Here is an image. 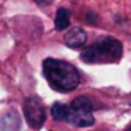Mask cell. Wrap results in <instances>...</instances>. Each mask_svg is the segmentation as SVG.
<instances>
[{"mask_svg": "<svg viewBox=\"0 0 131 131\" xmlns=\"http://www.w3.org/2000/svg\"><path fill=\"white\" fill-rule=\"evenodd\" d=\"M43 73L48 85L61 93L71 91L80 83V75H78L77 68L63 60L47 58L43 61Z\"/></svg>", "mask_w": 131, "mask_h": 131, "instance_id": "cell-1", "label": "cell"}, {"mask_svg": "<svg viewBox=\"0 0 131 131\" xmlns=\"http://www.w3.org/2000/svg\"><path fill=\"white\" fill-rule=\"evenodd\" d=\"M123 55V45L119 40L105 37L90 45L81 53V60L86 63H116Z\"/></svg>", "mask_w": 131, "mask_h": 131, "instance_id": "cell-2", "label": "cell"}, {"mask_svg": "<svg viewBox=\"0 0 131 131\" xmlns=\"http://www.w3.org/2000/svg\"><path fill=\"white\" fill-rule=\"evenodd\" d=\"M67 121L73 126H78V128H88L95 123V118L91 113V101L86 96H77L71 101V105H68Z\"/></svg>", "mask_w": 131, "mask_h": 131, "instance_id": "cell-3", "label": "cell"}, {"mask_svg": "<svg viewBox=\"0 0 131 131\" xmlns=\"http://www.w3.org/2000/svg\"><path fill=\"white\" fill-rule=\"evenodd\" d=\"M23 115L30 128L40 129L45 123V106L37 96H30L23 103Z\"/></svg>", "mask_w": 131, "mask_h": 131, "instance_id": "cell-4", "label": "cell"}, {"mask_svg": "<svg viewBox=\"0 0 131 131\" xmlns=\"http://www.w3.org/2000/svg\"><path fill=\"white\" fill-rule=\"evenodd\" d=\"M86 32L80 27H75L70 32L65 35V45L70 48H81L85 43H86Z\"/></svg>", "mask_w": 131, "mask_h": 131, "instance_id": "cell-5", "label": "cell"}, {"mask_svg": "<svg viewBox=\"0 0 131 131\" xmlns=\"http://www.w3.org/2000/svg\"><path fill=\"white\" fill-rule=\"evenodd\" d=\"M18 128H20V118L17 111H13V110L7 111V115L2 119V131H18Z\"/></svg>", "mask_w": 131, "mask_h": 131, "instance_id": "cell-6", "label": "cell"}, {"mask_svg": "<svg viewBox=\"0 0 131 131\" xmlns=\"http://www.w3.org/2000/svg\"><path fill=\"white\" fill-rule=\"evenodd\" d=\"M68 25H70V12L67 8H58L57 17H55V28L61 32V30L68 28Z\"/></svg>", "mask_w": 131, "mask_h": 131, "instance_id": "cell-7", "label": "cell"}, {"mask_svg": "<svg viewBox=\"0 0 131 131\" xmlns=\"http://www.w3.org/2000/svg\"><path fill=\"white\" fill-rule=\"evenodd\" d=\"M51 116L55 119H63L67 121V116H68V105H63V103H55L51 106Z\"/></svg>", "mask_w": 131, "mask_h": 131, "instance_id": "cell-8", "label": "cell"}, {"mask_svg": "<svg viewBox=\"0 0 131 131\" xmlns=\"http://www.w3.org/2000/svg\"><path fill=\"white\" fill-rule=\"evenodd\" d=\"M37 2H38V3H48L50 0H37Z\"/></svg>", "mask_w": 131, "mask_h": 131, "instance_id": "cell-9", "label": "cell"}, {"mask_svg": "<svg viewBox=\"0 0 131 131\" xmlns=\"http://www.w3.org/2000/svg\"><path fill=\"white\" fill-rule=\"evenodd\" d=\"M129 131H131V128H129Z\"/></svg>", "mask_w": 131, "mask_h": 131, "instance_id": "cell-10", "label": "cell"}]
</instances>
